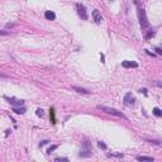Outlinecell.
Returning a JSON list of instances; mask_svg holds the SVG:
<instances>
[{"label": "cell", "mask_w": 162, "mask_h": 162, "mask_svg": "<svg viewBox=\"0 0 162 162\" xmlns=\"http://www.w3.org/2000/svg\"><path fill=\"white\" fill-rule=\"evenodd\" d=\"M153 36H155V32H149V33L146 36V38H147V39H149L151 37H153Z\"/></svg>", "instance_id": "obj_20"}, {"label": "cell", "mask_w": 162, "mask_h": 162, "mask_svg": "<svg viewBox=\"0 0 162 162\" xmlns=\"http://www.w3.org/2000/svg\"><path fill=\"white\" fill-rule=\"evenodd\" d=\"M72 89H73V90H76V91L80 93V94H90V91L85 90V89H82V88H77V86H73Z\"/></svg>", "instance_id": "obj_12"}, {"label": "cell", "mask_w": 162, "mask_h": 162, "mask_svg": "<svg viewBox=\"0 0 162 162\" xmlns=\"http://www.w3.org/2000/svg\"><path fill=\"white\" fill-rule=\"evenodd\" d=\"M138 161H149V162H153V157H147V156H138L137 157Z\"/></svg>", "instance_id": "obj_11"}, {"label": "cell", "mask_w": 162, "mask_h": 162, "mask_svg": "<svg viewBox=\"0 0 162 162\" xmlns=\"http://www.w3.org/2000/svg\"><path fill=\"white\" fill-rule=\"evenodd\" d=\"M153 114H155L156 116H161V115H162V112H161L160 108H153Z\"/></svg>", "instance_id": "obj_13"}, {"label": "cell", "mask_w": 162, "mask_h": 162, "mask_svg": "<svg viewBox=\"0 0 162 162\" xmlns=\"http://www.w3.org/2000/svg\"><path fill=\"white\" fill-rule=\"evenodd\" d=\"M38 116H43L45 115V113H43V109H37V113H36Z\"/></svg>", "instance_id": "obj_16"}, {"label": "cell", "mask_w": 162, "mask_h": 162, "mask_svg": "<svg viewBox=\"0 0 162 162\" xmlns=\"http://www.w3.org/2000/svg\"><path fill=\"white\" fill-rule=\"evenodd\" d=\"M91 156V148L88 142H84V151L80 152V157H90Z\"/></svg>", "instance_id": "obj_3"}, {"label": "cell", "mask_w": 162, "mask_h": 162, "mask_svg": "<svg viewBox=\"0 0 162 162\" xmlns=\"http://www.w3.org/2000/svg\"><path fill=\"white\" fill-rule=\"evenodd\" d=\"M147 142L153 143V144H157V146H161V142H160V141H151V139H147Z\"/></svg>", "instance_id": "obj_17"}, {"label": "cell", "mask_w": 162, "mask_h": 162, "mask_svg": "<svg viewBox=\"0 0 162 162\" xmlns=\"http://www.w3.org/2000/svg\"><path fill=\"white\" fill-rule=\"evenodd\" d=\"M47 142H48V141H42V142L39 143V147H42V146H45V144H46Z\"/></svg>", "instance_id": "obj_24"}, {"label": "cell", "mask_w": 162, "mask_h": 162, "mask_svg": "<svg viewBox=\"0 0 162 162\" xmlns=\"http://www.w3.org/2000/svg\"><path fill=\"white\" fill-rule=\"evenodd\" d=\"M139 93H143L144 95H147V89H141V90H139Z\"/></svg>", "instance_id": "obj_23"}, {"label": "cell", "mask_w": 162, "mask_h": 162, "mask_svg": "<svg viewBox=\"0 0 162 162\" xmlns=\"http://www.w3.org/2000/svg\"><path fill=\"white\" fill-rule=\"evenodd\" d=\"M93 18L95 20V23H101V20H103V17H101V14L98 9L93 10Z\"/></svg>", "instance_id": "obj_7"}, {"label": "cell", "mask_w": 162, "mask_h": 162, "mask_svg": "<svg viewBox=\"0 0 162 162\" xmlns=\"http://www.w3.org/2000/svg\"><path fill=\"white\" fill-rule=\"evenodd\" d=\"M99 110H103V112H105V113H108V114H112V115H115V116H119V118H124L125 119V115L122 113V112H119V110H116V109H114V108H109V106H104V105H98L96 106Z\"/></svg>", "instance_id": "obj_1"}, {"label": "cell", "mask_w": 162, "mask_h": 162, "mask_svg": "<svg viewBox=\"0 0 162 162\" xmlns=\"http://www.w3.org/2000/svg\"><path fill=\"white\" fill-rule=\"evenodd\" d=\"M155 51L157 52V55H162V49H161L160 47H156V48H155Z\"/></svg>", "instance_id": "obj_22"}, {"label": "cell", "mask_w": 162, "mask_h": 162, "mask_svg": "<svg viewBox=\"0 0 162 162\" xmlns=\"http://www.w3.org/2000/svg\"><path fill=\"white\" fill-rule=\"evenodd\" d=\"M49 112H51V116H52V123H56V122H55V113H53L55 110H53V109H51Z\"/></svg>", "instance_id": "obj_19"}, {"label": "cell", "mask_w": 162, "mask_h": 162, "mask_svg": "<svg viewBox=\"0 0 162 162\" xmlns=\"http://www.w3.org/2000/svg\"><path fill=\"white\" fill-rule=\"evenodd\" d=\"M45 17H46V19H48V20H55V19H56V14L53 13V12H51V10H47V12L45 13Z\"/></svg>", "instance_id": "obj_9"}, {"label": "cell", "mask_w": 162, "mask_h": 162, "mask_svg": "<svg viewBox=\"0 0 162 162\" xmlns=\"http://www.w3.org/2000/svg\"><path fill=\"white\" fill-rule=\"evenodd\" d=\"M98 146H99V148H103V149H106V144H105L104 142H98Z\"/></svg>", "instance_id": "obj_15"}, {"label": "cell", "mask_w": 162, "mask_h": 162, "mask_svg": "<svg viewBox=\"0 0 162 162\" xmlns=\"http://www.w3.org/2000/svg\"><path fill=\"white\" fill-rule=\"evenodd\" d=\"M6 34H10L9 30H0V36H6Z\"/></svg>", "instance_id": "obj_18"}, {"label": "cell", "mask_w": 162, "mask_h": 162, "mask_svg": "<svg viewBox=\"0 0 162 162\" xmlns=\"http://www.w3.org/2000/svg\"><path fill=\"white\" fill-rule=\"evenodd\" d=\"M55 161H69V158H66V157H57Z\"/></svg>", "instance_id": "obj_21"}, {"label": "cell", "mask_w": 162, "mask_h": 162, "mask_svg": "<svg viewBox=\"0 0 162 162\" xmlns=\"http://www.w3.org/2000/svg\"><path fill=\"white\" fill-rule=\"evenodd\" d=\"M124 104L127 105V106H132L133 104H134V98H133V95H132V93H127L125 95H124Z\"/></svg>", "instance_id": "obj_4"}, {"label": "cell", "mask_w": 162, "mask_h": 162, "mask_svg": "<svg viewBox=\"0 0 162 162\" xmlns=\"http://www.w3.org/2000/svg\"><path fill=\"white\" fill-rule=\"evenodd\" d=\"M122 66L124 69H132V67H137L138 65L136 62H132V61H123L122 62Z\"/></svg>", "instance_id": "obj_8"}, {"label": "cell", "mask_w": 162, "mask_h": 162, "mask_svg": "<svg viewBox=\"0 0 162 162\" xmlns=\"http://www.w3.org/2000/svg\"><path fill=\"white\" fill-rule=\"evenodd\" d=\"M55 149H57V146H56V144H53V146H51V147L47 149V153H51V152H53Z\"/></svg>", "instance_id": "obj_14"}, {"label": "cell", "mask_w": 162, "mask_h": 162, "mask_svg": "<svg viewBox=\"0 0 162 162\" xmlns=\"http://www.w3.org/2000/svg\"><path fill=\"white\" fill-rule=\"evenodd\" d=\"M25 108L24 106H22V108H13V112L17 113V114H24L25 113Z\"/></svg>", "instance_id": "obj_10"}, {"label": "cell", "mask_w": 162, "mask_h": 162, "mask_svg": "<svg viewBox=\"0 0 162 162\" xmlns=\"http://www.w3.org/2000/svg\"><path fill=\"white\" fill-rule=\"evenodd\" d=\"M76 8H77V13H79V15H80L84 20L88 19V13H86L85 6H84L82 4H77V5H76Z\"/></svg>", "instance_id": "obj_5"}, {"label": "cell", "mask_w": 162, "mask_h": 162, "mask_svg": "<svg viewBox=\"0 0 162 162\" xmlns=\"http://www.w3.org/2000/svg\"><path fill=\"white\" fill-rule=\"evenodd\" d=\"M138 14H139V23H141V27H142L143 29L148 28V27H149V22L147 20L144 9H139V10H138Z\"/></svg>", "instance_id": "obj_2"}, {"label": "cell", "mask_w": 162, "mask_h": 162, "mask_svg": "<svg viewBox=\"0 0 162 162\" xmlns=\"http://www.w3.org/2000/svg\"><path fill=\"white\" fill-rule=\"evenodd\" d=\"M5 100L12 104V105H18V106H23L24 101L23 100H19V99H15V98H9V96H5Z\"/></svg>", "instance_id": "obj_6"}]
</instances>
